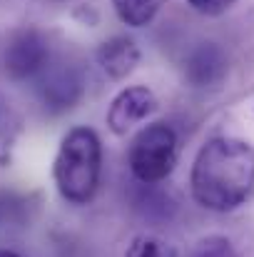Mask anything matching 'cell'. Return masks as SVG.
Wrapping results in <instances>:
<instances>
[{
    "label": "cell",
    "mask_w": 254,
    "mask_h": 257,
    "mask_svg": "<svg viewBox=\"0 0 254 257\" xmlns=\"http://www.w3.org/2000/svg\"><path fill=\"white\" fill-rule=\"evenodd\" d=\"M125 257H177V250L157 235H137L127 245Z\"/></svg>",
    "instance_id": "obj_10"
},
{
    "label": "cell",
    "mask_w": 254,
    "mask_h": 257,
    "mask_svg": "<svg viewBox=\"0 0 254 257\" xmlns=\"http://www.w3.org/2000/svg\"><path fill=\"white\" fill-rule=\"evenodd\" d=\"M0 257H20L18 252H10V250H0Z\"/></svg>",
    "instance_id": "obj_13"
},
{
    "label": "cell",
    "mask_w": 254,
    "mask_h": 257,
    "mask_svg": "<svg viewBox=\"0 0 254 257\" xmlns=\"http://www.w3.org/2000/svg\"><path fill=\"white\" fill-rule=\"evenodd\" d=\"M0 122H3V102H0Z\"/></svg>",
    "instance_id": "obj_14"
},
{
    "label": "cell",
    "mask_w": 254,
    "mask_h": 257,
    "mask_svg": "<svg viewBox=\"0 0 254 257\" xmlns=\"http://www.w3.org/2000/svg\"><path fill=\"white\" fill-rule=\"evenodd\" d=\"M157 110V97L147 85H130L120 90L107 110V127L115 135H127L137 122Z\"/></svg>",
    "instance_id": "obj_5"
},
{
    "label": "cell",
    "mask_w": 254,
    "mask_h": 257,
    "mask_svg": "<svg viewBox=\"0 0 254 257\" xmlns=\"http://www.w3.org/2000/svg\"><path fill=\"white\" fill-rule=\"evenodd\" d=\"M184 73L194 87L217 85L227 75V55L214 43H202L187 55Z\"/></svg>",
    "instance_id": "obj_8"
},
{
    "label": "cell",
    "mask_w": 254,
    "mask_h": 257,
    "mask_svg": "<svg viewBox=\"0 0 254 257\" xmlns=\"http://www.w3.org/2000/svg\"><path fill=\"white\" fill-rule=\"evenodd\" d=\"M187 257H237V252L227 237L212 235V237H202L199 242H194Z\"/></svg>",
    "instance_id": "obj_11"
},
{
    "label": "cell",
    "mask_w": 254,
    "mask_h": 257,
    "mask_svg": "<svg viewBox=\"0 0 254 257\" xmlns=\"http://www.w3.org/2000/svg\"><path fill=\"white\" fill-rule=\"evenodd\" d=\"M3 73L13 80H30L45 73L50 65V43L45 33L38 28H23L15 30L0 53Z\"/></svg>",
    "instance_id": "obj_4"
},
{
    "label": "cell",
    "mask_w": 254,
    "mask_h": 257,
    "mask_svg": "<svg viewBox=\"0 0 254 257\" xmlns=\"http://www.w3.org/2000/svg\"><path fill=\"white\" fill-rule=\"evenodd\" d=\"M177 153H179L177 133L167 122H150L132 138L127 150V163L140 182L155 185L172 175L177 165Z\"/></svg>",
    "instance_id": "obj_3"
},
{
    "label": "cell",
    "mask_w": 254,
    "mask_h": 257,
    "mask_svg": "<svg viewBox=\"0 0 254 257\" xmlns=\"http://www.w3.org/2000/svg\"><path fill=\"white\" fill-rule=\"evenodd\" d=\"M95 60H97V65L102 68V73L107 78L122 80L137 68L140 48L132 38L115 35V38H107L105 43H100V48L95 50Z\"/></svg>",
    "instance_id": "obj_7"
},
{
    "label": "cell",
    "mask_w": 254,
    "mask_h": 257,
    "mask_svg": "<svg viewBox=\"0 0 254 257\" xmlns=\"http://www.w3.org/2000/svg\"><path fill=\"white\" fill-rule=\"evenodd\" d=\"M102 172V143L92 127H73L58 148L53 177L63 200L87 205L100 185Z\"/></svg>",
    "instance_id": "obj_2"
},
{
    "label": "cell",
    "mask_w": 254,
    "mask_h": 257,
    "mask_svg": "<svg viewBox=\"0 0 254 257\" xmlns=\"http://www.w3.org/2000/svg\"><path fill=\"white\" fill-rule=\"evenodd\" d=\"M83 75L78 68L73 65H55V68H45V73L40 75V85H38V95L43 100V105L53 112H63L70 110L80 97H83Z\"/></svg>",
    "instance_id": "obj_6"
},
{
    "label": "cell",
    "mask_w": 254,
    "mask_h": 257,
    "mask_svg": "<svg viewBox=\"0 0 254 257\" xmlns=\"http://www.w3.org/2000/svg\"><path fill=\"white\" fill-rule=\"evenodd\" d=\"M167 0H112L117 18L130 28H145Z\"/></svg>",
    "instance_id": "obj_9"
},
{
    "label": "cell",
    "mask_w": 254,
    "mask_h": 257,
    "mask_svg": "<svg viewBox=\"0 0 254 257\" xmlns=\"http://www.w3.org/2000/svg\"><path fill=\"white\" fill-rule=\"evenodd\" d=\"M187 3H189L192 10H197V13H202V15H219V13H224L234 0H187Z\"/></svg>",
    "instance_id": "obj_12"
},
{
    "label": "cell",
    "mask_w": 254,
    "mask_h": 257,
    "mask_svg": "<svg viewBox=\"0 0 254 257\" xmlns=\"http://www.w3.org/2000/svg\"><path fill=\"white\" fill-rule=\"evenodd\" d=\"M192 197L214 212L239 207L254 190V148L237 138H212L194 158Z\"/></svg>",
    "instance_id": "obj_1"
}]
</instances>
